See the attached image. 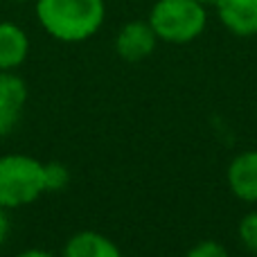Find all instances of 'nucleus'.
<instances>
[{"label": "nucleus", "mask_w": 257, "mask_h": 257, "mask_svg": "<svg viewBox=\"0 0 257 257\" xmlns=\"http://www.w3.org/2000/svg\"><path fill=\"white\" fill-rule=\"evenodd\" d=\"M30 39L27 34L9 21H0V72H12L27 59Z\"/></svg>", "instance_id": "8"}, {"label": "nucleus", "mask_w": 257, "mask_h": 257, "mask_svg": "<svg viewBox=\"0 0 257 257\" xmlns=\"http://www.w3.org/2000/svg\"><path fill=\"white\" fill-rule=\"evenodd\" d=\"M239 239L250 253L257 255V212H248L239 221Z\"/></svg>", "instance_id": "11"}, {"label": "nucleus", "mask_w": 257, "mask_h": 257, "mask_svg": "<svg viewBox=\"0 0 257 257\" xmlns=\"http://www.w3.org/2000/svg\"><path fill=\"white\" fill-rule=\"evenodd\" d=\"M104 0H36V18L52 39L79 43L97 34L104 23Z\"/></svg>", "instance_id": "1"}, {"label": "nucleus", "mask_w": 257, "mask_h": 257, "mask_svg": "<svg viewBox=\"0 0 257 257\" xmlns=\"http://www.w3.org/2000/svg\"><path fill=\"white\" fill-rule=\"evenodd\" d=\"M149 23L158 41L165 43H190L203 34L208 14L196 0H158L151 7Z\"/></svg>", "instance_id": "3"}, {"label": "nucleus", "mask_w": 257, "mask_h": 257, "mask_svg": "<svg viewBox=\"0 0 257 257\" xmlns=\"http://www.w3.org/2000/svg\"><path fill=\"white\" fill-rule=\"evenodd\" d=\"M196 3H201L203 7H208V5H217V0H196Z\"/></svg>", "instance_id": "15"}, {"label": "nucleus", "mask_w": 257, "mask_h": 257, "mask_svg": "<svg viewBox=\"0 0 257 257\" xmlns=\"http://www.w3.org/2000/svg\"><path fill=\"white\" fill-rule=\"evenodd\" d=\"M70 181V172L61 163H43V183L45 192H61Z\"/></svg>", "instance_id": "10"}, {"label": "nucleus", "mask_w": 257, "mask_h": 257, "mask_svg": "<svg viewBox=\"0 0 257 257\" xmlns=\"http://www.w3.org/2000/svg\"><path fill=\"white\" fill-rule=\"evenodd\" d=\"M228 187L241 201L257 203V151H244L228 167Z\"/></svg>", "instance_id": "7"}, {"label": "nucleus", "mask_w": 257, "mask_h": 257, "mask_svg": "<svg viewBox=\"0 0 257 257\" xmlns=\"http://www.w3.org/2000/svg\"><path fill=\"white\" fill-rule=\"evenodd\" d=\"M219 21L235 36L257 34V0H217Z\"/></svg>", "instance_id": "6"}, {"label": "nucleus", "mask_w": 257, "mask_h": 257, "mask_svg": "<svg viewBox=\"0 0 257 257\" xmlns=\"http://www.w3.org/2000/svg\"><path fill=\"white\" fill-rule=\"evenodd\" d=\"M158 36L149 21H131L122 25V30L115 36V50L120 59L128 63H138L147 59L156 50Z\"/></svg>", "instance_id": "4"}, {"label": "nucleus", "mask_w": 257, "mask_h": 257, "mask_svg": "<svg viewBox=\"0 0 257 257\" xmlns=\"http://www.w3.org/2000/svg\"><path fill=\"white\" fill-rule=\"evenodd\" d=\"M63 257H122V253L108 237L93 230H84L68 239Z\"/></svg>", "instance_id": "9"}, {"label": "nucleus", "mask_w": 257, "mask_h": 257, "mask_svg": "<svg viewBox=\"0 0 257 257\" xmlns=\"http://www.w3.org/2000/svg\"><path fill=\"white\" fill-rule=\"evenodd\" d=\"M43 192V163L23 154L0 158V208L12 210L30 205Z\"/></svg>", "instance_id": "2"}, {"label": "nucleus", "mask_w": 257, "mask_h": 257, "mask_svg": "<svg viewBox=\"0 0 257 257\" xmlns=\"http://www.w3.org/2000/svg\"><path fill=\"white\" fill-rule=\"evenodd\" d=\"M18 3H27V0H18Z\"/></svg>", "instance_id": "16"}, {"label": "nucleus", "mask_w": 257, "mask_h": 257, "mask_svg": "<svg viewBox=\"0 0 257 257\" xmlns=\"http://www.w3.org/2000/svg\"><path fill=\"white\" fill-rule=\"evenodd\" d=\"M27 102V86L14 72H0V136L9 133L21 120Z\"/></svg>", "instance_id": "5"}, {"label": "nucleus", "mask_w": 257, "mask_h": 257, "mask_svg": "<svg viewBox=\"0 0 257 257\" xmlns=\"http://www.w3.org/2000/svg\"><path fill=\"white\" fill-rule=\"evenodd\" d=\"M18 257H54V255H50L48 250H39V248H32V250H25V253H21Z\"/></svg>", "instance_id": "14"}, {"label": "nucleus", "mask_w": 257, "mask_h": 257, "mask_svg": "<svg viewBox=\"0 0 257 257\" xmlns=\"http://www.w3.org/2000/svg\"><path fill=\"white\" fill-rule=\"evenodd\" d=\"M185 257H228V250L223 248L219 241H201V244H196L194 248H190V253Z\"/></svg>", "instance_id": "12"}, {"label": "nucleus", "mask_w": 257, "mask_h": 257, "mask_svg": "<svg viewBox=\"0 0 257 257\" xmlns=\"http://www.w3.org/2000/svg\"><path fill=\"white\" fill-rule=\"evenodd\" d=\"M7 235H9V219L5 214V208H0V246L5 244Z\"/></svg>", "instance_id": "13"}]
</instances>
